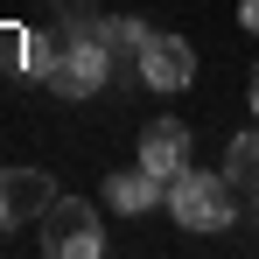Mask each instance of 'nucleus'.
<instances>
[{
    "instance_id": "9d476101",
    "label": "nucleus",
    "mask_w": 259,
    "mask_h": 259,
    "mask_svg": "<svg viewBox=\"0 0 259 259\" xmlns=\"http://www.w3.org/2000/svg\"><path fill=\"white\" fill-rule=\"evenodd\" d=\"M21 70L49 84V70H56V35H21Z\"/></svg>"
},
{
    "instance_id": "f8f14e48",
    "label": "nucleus",
    "mask_w": 259,
    "mask_h": 259,
    "mask_svg": "<svg viewBox=\"0 0 259 259\" xmlns=\"http://www.w3.org/2000/svg\"><path fill=\"white\" fill-rule=\"evenodd\" d=\"M252 119H259V70H252Z\"/></svg>"
},
{
    "instance_id": "1a4fd4ad",
    "label": "nucleus",
    "mask_w": 259,
    "mask_h": 259,
    "mask_svg": "<svg viewBox=\"0 0 259 259\" xmlns=\"http://www.w3.org/2000/svg\"><path fill=\"white\" fill-rule=\"evenodd\" d=\"M98 35L112 42V56H140V42H147V21H140V14H112V21H98Z\"/></svg>"
},
{
    "instance_id": "423d86ee",
    "label": "nucleus",
    "mask_w": 259,
    "mask_h": 259,
    "mask_svg": "<svg viewBox=\"0 0 259 259\" xmlns=\"http://www.w3.org/2000/svg\"><path fill=\"white\" fill-rule=\"evenodd\" d=\"M140 168L175 182V175L189 168V126H182V119H154V126L140 133Z\"/></svg>"
},
{
    "instance_id": "20e7f679",
    "label": "nucleus",
    "mask_w": 259,
    "mask_h": 259,
    "mask_svg": "<svg viewBox=\"0 0 259 259\" xmlns=\"http://www.w3.org/2000/svg\"><path fill=\"white\" fill-rule=\"evenodd\" d=\"M140 84L147 91H189V77H196V49L182 42V35H168V28H147V42H140Z\"/></svg>"
},
{
    "instance_id": "39448f33",
    "label": "nucleus",
    "mask_w": 259,
    "mask_h": 259,
    "mask_svg": "<svg viewBox=\"0 0 259 259\" xmlns=\"http://www.w3.org/2000/svg\"><path fill=\"white\" fill-rule=\"evenodd\" d=\"M56 203V182L42 168H0V231H21Z\"/></svg>"
},
{
    "instance_id": "f03ea898",
    "label": "nucleus",
    "mask_w": 259,
    "mask_h": 259,
    "mask_svg": "<svg viewBox=\"0 0 259 259\" xmlns=\"http://www.w3.org/2000/svg\"><path fill=\"white\" fill-rule=\"evenodd\" d=\"M112 42L98 35V21L91 28H77V35H56V70H49V84L63 91V98H91V91H105V77H112Z\"/></svg>"
},
{
    "instance_id": "6e6552de",
    "label": "nucleus",
    "mask_w": 259,
    "mask_h": 259,
    "mask_svg": "<svg viewBox=\"0 0 259 259\" xmlns=\"http://www.w3.org/2000/svg\"><path fill=\"white\" fill-rule=\"evenodd\" d=\"M224 175H231V189H238L245 203H259V126L231 140V154H224Z\"/></svg>"
},
{
    "instance_id": "9b49d317",
    "label": "nucleus",
    "mask_w": 259,
    "mask_h": 259,
    "mask_svg": "<svg viewBox=\"0 0 259 259\" xmlns=\"http://www.w3.org/2000/svg\"><path fill=\"white\" fill-rule=\"evenodd\" d=\"M238 21H245V28L259 35V0H238Z\"/></svg>"
},
{
    "instance_id": "7ed1b4c3",
    "label": "nucleus",
    "mask_w": 259,
    "mask_h": 259,
    "mask_svg": "<svg viewBox=\"0 0 259 259\" xmlns=\"http://www.w3.org/2000/svg\"><path fill=\"white\" fill-rule=\"evenodd\" d=\"M35 231H42L49 259H98V245H105V224H98V210H91L84 196H56L35 217Z\"/></svg>"
},
{
    "instance_id": "f257e3e1",
    "label": "nucleus",
    "mask_w": 259,
    "mask_h": 259,
    "mask_svg": "<svg viewBox=\"0 0 259 259\" xmlns=\"http://www.w3.org/2000/svg\"><path fill=\"white\" fill-rule=\"evenodd\" d=\"M238 189H231V175H210V168H182L168 182V217L182 224V231H224L231 217H238V203H231Z\"/></svg>"
},
{
    "instance_id": "0eeeda50",
    "label": "nucleus",
    "mask_w": 259,
    "mask_h": 259,
    "mask_svg": "<svg viewBox=\"0 0 259 259\" xmlns=\"http://www.w3.org/2000/svg\"><path fill=\"white\" fill-rule=\"evenodd\" d=\"M105 203H112L119 217H140V210H154V203H168V182L147 175V168H126V175L105 182Z\"/></svg>"
}]
</instances>
